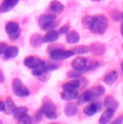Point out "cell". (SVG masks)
<instances>
[{"mask_svg":"<svg viewBox=\"0 0 123 124\" xmlns=\"http://www.w3.org/2000/svg\"><path fill=\"white\" fill-rule=\"evenodd\" d=\"M108 21L104 15H96L92 17L89 29L94 34H104L107 29Z\"/></svg>","mask_w":123,"mask_h":124,"instance_id":"cell-1","label":"cell"},{"mask_svg":"<svg viewBox=\"0 0 123 124\" xmlns=\"http://www.w3.org/2000/svg\"><path fill=\"white\" fill-rule=\"evenodd\" d=\"M56 25L55 23V15L54 14H44L40 16L39 18V26L44 30H49L54 28Z\"/></svg>","mask_w":123,"mask_h":124,"instance_id":"cell-2","label":"cell"},{"mask_svg":"<svg viewBox=\"0 0 123 124\" xmlns=\"http://www.w3.org/2000/svg\"><path fill=\"white\" fill-rule=\"evenodd\" d=\"M71 55H74L72 51H64L63 49H55V50H50V57L54 61H63L66 59L68 57H70Z\"/></svg>","mask_w":123,"mask_h":124,"instance_id":"cell-3","label":"cell"},{"mask_svg":"<svg viewBox=\"0 0 123 124\" xmlns=\"http://www.w3.org/2000/svg\"><path fill=\"white\" fill-rule=\"evenodd\" d=\"M41 112L49 119H56L57 118V114H56V107L53 105V102L46 101H44L43 106L41 107Z\"/></svg>","mask_w":123,"mask_h":124,"instance_id":"cell-4","label":"cell"},{"mask_svg":"<svg viewBox=\"0 0 123 124\" xmlns=\"http://www.w3.org/2000/svg\"><path fill=\"white\" fill-rule=\"evenodd\" d=\"M12 86H13V92L15 95L20 97H25V96H28L29 95V91H28L26 87L24 86L21 80L18 79H15L13 80V83H12Z\"/></svg>","mask_w":123,"mask_h":124,"instance_id":"cell-5","label":"cell"},{"mask_svg":"<svg viewBox=\"0 0 123 124\" xmlns=\"http://www.w3.org/2000/svg\"><path fill=\"white\" fill-rule=\"evenodd\" d=\"M25 66H27L28 68L30 69H38V68H41L42 66H44V62H42L41 59H39L38 57L35 56H29V57H26L25 61H24Z\"/></svg>","mask_w":123,"mask_h":124,"instance_id":"cell-6","label":"cell"},{"mask_svg":"<svg viewBox=\"0 0 123 124\" xmlns=\"http://www.w3.org/2000/svg\"><path fill=\"white\" fill-rule=\"evenodd\" d=\"M72 65V68L75 70H83L84 68L86 67V58L85 57H82V56H79L77 58H75L71 63Z\"/></svg>","mask_w":123,"mask_h":124,"instance_id":"cell-7","label":"cell"},{"mask_svg":"<svg viewBox=\"0 0 123 124\" xmlns=\"http://www.w3.org/2000/svg\"><path fill=\"white\" fill-rule=\"evenodd\" d=\"M101 108V105L99 102H93V104H90L89 106H86L84 108V113L87 114V116H93L96 112H98Z\"/></svg>","mask_w":123,"mask_h":124,"instance_id":"cell-8","label":"cell"},{"mask_svg":"<svg viewBox=\"0 0 123 124\" xmlns=\"http://www.w3.org/2000/svg\"><path fill=\"white\" fill-rule=\"evenodd\" d=\"M79 96L77 90H64V92L62 93V98L64 101H72L76 99Z\"/></svg>","mask_w":123,"mask_h":124,"instance_id":"cell-9","label":"cell"},{"mask_svg":"<svg viewBox=\"0 0 123 124\" xmlns=\"http://www.w3.org/2000/svg\"><path fill=\"white\" fill-rule=\"evenodd\" d=\"M77 98H78V104L79 105H82L86 101H94V99H95L91 91H86V92L82 93V94L80 95V96H78Z\"/></svg>","mask_w":123,"mask_h":124,"instance_id":"cell-10","label":"cell"},{"mask_svg":"<svg viewBox=\"0 0 123 124\" xmlns=\"http://www.w3.org/2000/svg\"><path fill=\"white\" fill-rule=\"evenodd\" d=\"M18 2V0H3L2 4L0 6V11L1 12H8L9 10L16 6V3Z\"/></svg>","mask_w":123,"mask_h":124,"instance_id":"cell-11","label":"cell"},{"mask_svg":"<svg viewBox=\"0 0 123 124\" xmlns=\"http://www.w3.org/2000/svg\"><path fill=\"white\" fill-rule=\"evenodd\" d=\"M105 106H106V108H107V109H110V110L115 111L118 109V106H119V104H118V101H115L113 97L108 96L107 98L105 99Z\"/></svg>","mask_w":123,"mask_h":124,"instance_id":"cell-12","label":"cell"},{"mask_svg":"<svg viewBox=\"0 0 123 124\" xmlns=\"http://www.w3.org/2000/svg\"><path fill=\"white\" fill-rule=\"evenodd\" d=\"M66 40H67L68 43L75 44V43H77V42H79L80 36L77 31H74V30H72V31H68L67 36H66Z\"/></svg>","mask_w":123,"mask_h":124,"instance_id":"cell-13","label":"cell"},{"mask_svg":"<svg viewBox=\"0 0 123 124\" xmlns=\"http://www.w3.org/2000/svg\"><path fill=\"white\" fill-rule=\"evenodd\" d=\"M58 32L55 30H49L46 34V36L43 37V41L44 42H54L58 39Z\"/></svg>","mask_w":123,"mask_h":124,"instance_id":"cell-14","label":"cell"},{"mask_svg":"<svg viewBox=\"0 0 123 124\" xmlns=\"http://www.w3.org/2000/svg\"><path fill=\"white\" fill-rule=\"evenodd\" d=\"M6 31L8 32L9 35L16 34V32L20 31V25H18L17 23H14V22L8 23L6 25Z\"/></svg>","mask_w":123,"mask_h":124,"instance_id":"cell-15","label":"cell"},{"mask_svg":"<svg viewBox=\"0 0 123 124\" xmlns=\"http://www.w3.org/2000/svg\"><path fill=\"white\" fill-rule=\"evenodd\" d=\"M118 79V72L117 71H111L109 72L108 75L105 76V78H104V81H105L106 84H112L113 82H115Z\"/></svg>","mask_w":123,"mask_h":124,"instance_id":"cell-16","label":"cell"},{"mask_svg":"<svg viewBox=\"0 0 123 124\" xmlns=\"http://www.w3.org/2000/svg\"><path fill=\"white\" fill-rule=\"evenodd\" d=\"M113 112H115V111H113V110H110V109H107V110H106L105 112L103 113V116H100V120H99V122H100L101 124L108 123V122H109V121L111 120V118H112Z\"/></svg>","mask_w":123,"mask_h":124,"instance_id":"cell-17","label":"cell"},{"mask_svg":"<svg viewBox=\"0 0 123 124\" xmlns=\"http://www.w3.org/2000/svg\"><path fill=\"white\" fill-rule=\"evenodd\" d=\"M18 54V49L16 46H8L4 52V55L7 58H13Z\"/></svg>","mask_w":123,"mask_h":124,"instance_id":"cell-18","label":"cell"},{"mask_svg":"<svg viewBox=\"0 0 123 124\" xmlns=\"http://www.w3.org/2000/svg\"><path fill=\"white\" fill-rule=\"evenodd\" d=\"M80 86V82L78 80H72L65 83L63 85V90H77Z\"/></svg>","mask_w":123,"mask_h":124,"instance_id":"cell-19","label":"cell"},{"mask_svg":"<svg viewBox=\"0 0 123 124\" xmlns=\"http://www.w3.org/2000/svg\"><path fill=\"white\" fill-rule=\"evenodd\" d=\"M77 106L76 105H72V104H67L65 106V113L67 114L68 116H72L77 113Z\"/></svg>","mask_w":123,"mask_h":124,"instance_id":"cell-20","label":"cell"},{"mask_svg":"<svg viewBox=\"0 0 123 124\" xmlns=\"http://www.w3.org/2000/svg\"><path fill=\"white\" fill-rule=\"evenodd\" d=\"M14 109H15V105H14V102L12 101V99L8 98L6 101V104H4V110L6 111V113L10 114V113H13Z\"/></svg>","mask_w":123,"mask_h":124,"instance_id":"cell-21","label":"cell"},{"mask_svg":"<svg viewBox=\"0 0 123 124\" xmlns=\"http://www.w3.org/2000/svg\"><path fill=\"white\" fill-rule=\"evenodd\" d=\"M50 8L53 12H62L64 10V6L58 1H52L50 4Z\"/></svg>","mask_w":123,"mask_h":124,"instance_id":"cell-22","label":"cell"},{"mask_svg":"<svg viewBox=\"0 0 123 124\" xmlns=\"http://www.w3.org/2000/svg\"><path fill=\"white\" fill-rule=\"evenodd\" d=\"M26 112H27V109H26L25 107H15V109H14V111H13L14 118L18 119L20 116H22L23 114H25Z\"/></svg>","mask_w":123,"mask_h":124,"instance_id":"cell-23","label":"cell"},{"mask_svg":"<svg viewBox=\"0 0 123 124\" xmlns=\"http://www.w3.org/2000/svg\"><path fill=\"white\" fill-rule=\"evenodd\" d=\"M92 92V94H93V96H94V98H97V97L99 96H101V95L104 94V89L101 86H97V87H94V89H92V90H90Z\"/></svg>","mask_w":123,"mask_h":124,"instance_id":"cell-24","label":"cell"},{"mask_svg":"<svg viewBox=\"0 0 123 124\" xmlns=\"http://www.w3.org/2000/svg\"><path fill=\"white\" fill-rule=\"evenodd\" d=\"M18 120V122H20L21 124H30L31 123V118H30L29 116H27V114H23L22 116H20V118L17 119Z\"/></svg>","mask_w":123,"mask_h":124,"instance_id":"cell-25","label":"cell"},{"mask_svg":"<svg viewBox=\"0 0 123 124\" xmlns=\"http://www.w3.org/2000/svg\"><path fill=\"white\" fill-rule=\"evenodd\" d=\"M74 54H83V53H86L89 52V47L83 45V46H79V47H76L75 50H72Z\"/></svg>","mask_w":123,"mask_h":124,"instance_id":"cell-26","label":"cell"},{"mask_svg":"<svg viewBox=\"0 0 123 124\" xmlns=\"http://www.w3.org/2000/svg\"><path fill=\"white\" fill-rule=\"evenodd\" d=\"M91 21H92V17L91 16H85V17L83 18V21H82V23H83V26L86 28L90 27V24H91Z\"/></svg>","mask_w":123,"mask_h":124,"instance_id":"cell-27","label":"cell"},{"mask_svg":"<svg viewBox=\"0 0 123 124\" xmlns=\"http://www.w3.org/2000/svg\"><path fill=\"white\" fill-rule=\"evenodd\" d=\"M82 72H80V70H77V71H74V72H69L68 73V76H69L70 78H76V77H79V76H81Z\"/></svg>","mask_w":123,"mask_h":124,"instance_id":"cell-28","label":"cell"},{"mask_svg":"<svg viewBox=\"0 0 123 124\" xmlns=\"http://www.w3.org/2000/svg\"><path fill=\"white\" fill-rule=\"evenodd\" d=\"M7 47H8V45H7L6 43H0V55H2V54H4V52H6Z\"/></svg>","mask_w":123,"mask_h":124,"instance_id":"cell-29","label":"cell"},{"mask_svg":"<svg viewBox=\"0 0 123 124\" xmlns=\"http://www.w3.org/2000/svg\"><path fill=\"white\" fill-rule=\"evenodd\" d=\"M68 31H69V26L66 25V26H64V27L61 28L58 34H66V32H68Z\"/></svg>","mask_w":123,"mask_h":124,"instance_id":"cell-30","label":"cell"},{"mask_svg":"<svg viewBox=\"0 0 123 124\" xmlns=\"http://www.w3.org/2000/svg\"><path fill=\"white\" fill-rule=\"evenodd\" d=\"M4 110V104L0 101V111H3Z\"/></svg>","mask_w":123,"mask_h":124,"instance_id":"cell-31","label":"cell"},{"mask_svg":"<svg viewBox=\"0 0 123 124\" xmlns=\"http://www.w3.org/2000/svg\"><path fill=\"white\" fill-rule=\"evenodd\" d=\"M121 34L123 36V21H122V23H121Z\"/></svg>","mask_w":123,"mask_h":124,"instance_id":"cell-32","label":"cell"},{"mask_svg":"<svg viewBox=\"0 0 123 124\" xmlns=\"http://www.w3.org/2000/svg\"><path fill=\"white\" fill-rule=\"evenodd\" d=\"M121 68H122V70H123V62H122V65H121Z\"/></svg>","mask_w":123,"mask_h":124,"instance_id":"cell-33","label":"cell"},{"mask_svg":"<svg viewBox=\"0 0 123 124\" xmlns=\"http://www.w3.org/2000/svg\"><path fill=\"white\" fill-rule=\"evenodd\" d=\"M93 1H99V0H93Z\"/></svg>","mask_w":123,"mask_h":124,"instance_id":"cell-34","label":"cell"},{"mask_svg":"<svg viewBox=\"0 0 123 124\" xmlns=\"http://www.w3.org/2000/svg\"><path fill=\"white\" fill-rule=\"evenodd\" d=\"M0 123H1V122H0Z\"/></svg>","mask_w":123,"mask_h":124,"instance_id":"cell-35","label":"cell"}]
</instances>
